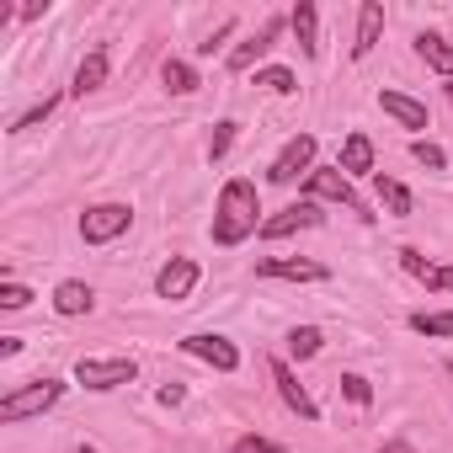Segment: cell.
<instances>
[{
  "instance_id": "cell-1",
  "label": "cell",
  "mask_w": 453,
  "mask_h": 453,
  "mask_svg": "<svg viewBox=\"0 0 453 453\" xmlns=\"http://www.w3.org/2000/svg\"><path fill=\"white\" fill-rule=\"evenodd\" d=\"M262 224H267V213H262V187H257L251 176H230V181L219 187L213 219H208L213 246H219V251H235V246H246L251 235H262Z\"/></svg>"
},
{
  "instance_id": "cell-2",
  "label": "cell",
  "mask_w": 453,
  "mask_h": 453,
  "mask_svg": "<svg viewBox=\"0 0 453 453\" xmlns=\"http://www.w3.org/2000/svg\"><path fill=\"white\" fill-rule=\"evenodd\" d=\"M299 197H310V203H336V208H347V213H357L363 224H373L379 213H368V203L357 197V187H352V176L342 171V165H315L304 181H299Z\"/></svg>"
},
{
  "instance_id": "cell-3",
  "label": "cell",
  "mask_w": 453,
  "mask_h": 453,
  "mask_svg": "<svg viewBox=\"0 0 453 453\" xmlns=\"http://www.w3.org/2000/svg\"><path fill=\"white\" fill-rule=\"evenodd\" d=\"M283 33H288V12L262 17V22H257V33H246L230 54H224V70H230V75H257V70H262V59L283 43Z\"/></svg>"
},
{
  "instance_id": "cell-4",
  "label": "cell",
  "mask_w": 453,
  "mask_h": 453,
  "mask_svg": "<svg viewBox=\"0 0 453 453\" xmlns=\"http://www.w3.org/2000/svg\"><path fill=\"white\" fill-rule=\"evenodd\" d=\"M65 379H54V373H43V379H33V384H17V389H6L0 395V421L6 426H17V421H27V416H43V411H54L59 400H65Z\"/></svg>"
},
{
  "instance_id": "cell-5",
  "label": "cell",
  "mask_w": 453,
  "mask_h": 453,
  "mask_svg": "<svg viewBox=\"0 0 453 453\" xmlns=\"http://www.w3.org/2000/svg\"><path fill=\"white\" fill-rule=\"evenodd\" d=\"M75 230H81L86 246H112V241H123L134 230V203H91Z\"/></svg>"
},
{
  "instance_id": "cell-6",
  "label": "cell",
  "mask_w": 453,
  "mask_h": 453,
  "mask_svg": "<svg viewBox=\"0 0 453 453\" xmlns=\"http://www.w3.org/2000/svg\"><path fill=\"white\" fill-rule=\"evenodd\" d=\"M315 150H320L315 134H294V139L267 160V181H273V187H294V181H304V176L315 171Z\"/></svg>"
},
{
  "instance_id": "cell-7",
  "label": "cell",
  "mask_w": 453,
  "mask_h": 453,
  "mask_svg": "<svg viewBox=\"0 0 453 453\" xmlns=\"http://www.w3.org/2000/svg\"><path fill=\"white\" fill-rule=\"evenodd\" d=\"M134 379H139V363L134 357H81L75 363V384L91 389V395H112V389H123Z\"/></svg>"
},
{
  "instance_id": "cell-8",
  "label": "cell",
  "mask_w": 453,
  "mask_h": 453,
  "mask_svg": "<svg viewBox=\"0 0 453 453\" xmlns=\"http://www.w3.org/2000/svg\"><path fill=\"white\" fill-rule=\"evenodd\" d=\"M176 347H181L187 357L208 363L213 373H235V368H241V347L224 336V331H192V336H181Z\"/></svg>"
},
{
  "instance_id": "cell-9",
  "label": "cell",
  "mask_w": 453,
  "mask_h": 453,
  "mask_svg": "<svg viewBox=\"0 0 453 453\" xmlns=\"http://www.w3.org/2000/svg\"><path fill=\"white\" fill-rule=\"evenodd\" d=\"M267 373H273V384H278V395H283V405H288V411H294L299 421H310V426H315V421H320V405H315V395H310V389L299 384V373H294V363H288L283 352H273V357H267Z\"/></svg>"
},
{
  "instance_id": "cell-10",
  "label": "cell",
  "mask_w": 453,
  "mask_h": 453,
  "mask_svg": "<svg viewBox=\"0 0 453 453\" xmlns=\"http://www.w3.org/2000/svg\"><path fill=\"white\" fill-rule=\"evenodd\" d=\"M257 278H267V283H331V267L315 257H257Z\"/></svg>"
},
{
  "instance_id": "cell-11",
  "label": "cell",
  "mask_w": 453,
  "mask_h": 453,
  "mask_svg": "<svg viewBox=\"0 0 453 453\" xmlns=\"http://www.w3.org/2000/svg\"><path fill=\"white\" fill-rule=\"evenodd\" d=\"M326 224V213H320V203H310V197H299V203H288V208H278V213H267V224H262V241H288V235H304V230H320Z\"/></svg>"
},
{
  "instance_id": "cell-12",
  "label": "cell",
  "mask_w": 453,
  "mask_h": 453,
  "mask_svg": "<svg viewBox=\"0 0 453 453\" xmlns=\"http://www.w3.org/2000/svg\"><path fill=\"white\" fill-rule=\"evenodd\" d=\"M379 112H384L389 123H400L411 139H426V128H432L426 102H416L411 91H395V86H384V91H379Z\"/></svg>"
},
{
  "instance_id": "cell-13",
  "label": "cell",
  "mask_w": 453,
  "mask_h": 453,
  "mask_svg": "<svg viewBox=\"0 0 453 453\" xmlns=\"http://www.w3.org/2000/svg\"><path fill=\"white\" fill-rule=\"evenodd\" d=\"M197 283H203V267H197L192 257H165V267L155 273V299L181 304V299H192Z\"/></svg>"
},
{
  "instance_id": "cell-14",
  "label": "cell",
  "mask_w": 453,
  "mask_h": 453,
  "mask_svg": "<svg viewBox=\"0 0 453 453\" xmlns=\"http://www.w3.org/2000/svg\"><path fill=\"white\" fill-rule=\"evenodd\" d=\"M336 165H342L352 181H357V176H368V181H373V176H379V150H373V139H368L363 128H352V134L342 139V155H336Z\"/></svg>"
},
{
  "instance_id": "cell-15",
  "label": "cell",
  "mask_w": 453,
  "mask_h": 453,
  "mask_svg": "<svg viewBox=\"0 0 453 453\" xmlns=\"http://www.w3.org/2000/svg\"><path fill=\"white\" fill-rule=\"evenodd\" d=\"M54 315L59 320H81V315H91L96 310V288L86 283V278H65V283H54Z\"/></svg>"
},
{
  "instance_id": "cell-16",
  "label": "cell",
  "mask_w": 453,
  "mask_h": 453,
  "mask_svg": "<svg viewBox=\"0 0 453 453\" xmlns=\"http://www.w3.org/2000/svg\"><path fill=\"white\" fill-rule=\"evenodd\" d=\"M288 33H294L304 59H320V6L315 0H299V6L288 12Z\"/></svg>"
},
{
  "instance_id": "cell-17",
  "label": "cell",
  "mask_w": 453,
  "mask_h": 453,
  "mask_svg": "<svg viewBox=\"0 0 453 453\" xmlns=\"http://www.w3.org/2000/svg\"><path fill=\"white\" fill-rule=\"evenodd\" d=\"M373 203H379L389 219H411V213H416V192H411L400 176H389V171L373 176Z\"/></svg>"
},
{
  "instance_id": "cell-18",
  "label": "cell",
  "mask_w": 453,
  "mask_h": 453,
  "mask_svg": "<svg viewBox=\"0 0 453 453\" xmlns=\"http://www.w3.org/2000/svg\"><path fill=\"white\" fill-rule=\"evenodd\" d=\"M416 59H421L432 75L453 81V38H448V33H432V27H421V33H416Z\"/></svg>"
},
{
  "instance_id": "cell-19",
  "label": "cell",
  "mask_w": 453,
  "mask_h": 453,
  "mask_svg": "<svg viewBox=\"0 0 453 453\" xmlns=\"http://www.w3.org/2000/svg\"><path fill=\"white\" fill-rule=\"evenodd\" d=\"M384 38V0H363L357 6V33H352V59H368Z\"/></svg>"
},
{
  "instance_id": "cell-20",
  "label": "cell",
  "mask_w": 453,
  "mask_h": 453,
  "mask_svg": "<svg viewBox=\"0 0 453 453\" xmlns=\"http://www.w3.org/2000/svg\"><path fill=\"white\" fill-rule=\"evenodd\" d=\"M107 75H112V54H107V49H91V54L75 65V75H70V96H91V91H102Z\"/></svg>"
},
{
  "instance_id": "cell-21",
  "label": "cell",
  "mask_w": 453,
  "mask_h": 453,
  "mask_svg": "<svg viewBox=\"0 0 453 453\" xmlns=\"http://www.w3.org/2000/svg\"><path fill=\"white\" fill-rule=\"evenodd\" d=\"M160 86H165V96H197V91H203V75H197L192 59L171 54V59L160 65Z\"/></svg>"
},
{
  "instance_id": "cell-22",
  "label": "cell",
  "mask_w": 453,
  "mask_h": 453,
  "mask_svg": "<svg viewBox=\"0 0 453 453\" xmlns=\"http://www.w3.org/2000/svg\"><path fill=\"white\" fill-rule=\"evenodd\" d=\"M405 326L426 342H448L453 336V310H416V315H405Z\"/></svg>"
},
{
  "instance_id": "cell-23",
  "label": "cell",
  "mask_w": 453,
  "mask_h": 453,
  "mask_svg": "<svg viewBox=\"0 0 453 453\" xmlns=\"http://www.w3.org/2000/svg\"><path fill=\"white\" fill-rule=\"evenodd\" d=\"M320 347H326L320 326H294L288 331V363H310V357H320Z\"/></svg>"
},
{
  "instance_id": "cell-24",
  "label": "cell",
  "mask_w": 453,
  "mask_h": 453,
  "mask_svg": "<svg viewBox=\"0 0 453 453\" xmlns=\"http://www.w3.org/2000/svg\"><path fill=\"white\" fill-rule=\"evenodd\" d=\"M257 86L273 91V96H294V91H299V75H294L288 65H262V70H257Z\"/></svg>"
},
{
  "instance_id": "cell-25",
  "label": "cell",
  "mask_w": 453,
  "mask_h": 453,
  "mask_svg": "<svg viewBox=\"0 0 453 453\" xmlns=\"http://www.w3.org/2000/svg\"><path fill=\"white\" fill-rule=\"evenodd\" d=\"M235 139H241V123H235V118H219V123H213V139H208V160L219 165L224 155L235 150Z\"/></svg>"
},
{
  "instance_id": "cell-26",
  "label": "cell",
  "mask_w": 453,
  "mask_h": 453,
  "mask_svg": "<svg viewBox=\"0 0 453 453\" xmlns=\"http://www.w3.org/2000/svg\"><path fill=\"white\" fill-rule=\"evenodd\" d=\"M235 33H241V22H235V17H224V22H219V27H213V33H208V38L197 43V59H213V54H230V49H224V43H230Z\"/></svg>"
},
{
  "instance_id": "cell-27",
  "label": "cell",
  "mask_w": 453,
  "mask_h": 453,
  "mask_svg": "<svg viewBox=\"0 0 453 453\" xmlns=\"http://www.w3.org/2000/svg\"><path fill=\"white\" fill-rule=\"evenodd\" d=\"M59 102H65L59 91H54V96H43V102H33V107H27V112H22L17 123H12V134H27V128H38V123H49V118L59 112Z\"/></svg>"
},
{
  "instance_id": "cell-28",
  "label": "cell",
  "mask_w": 453,
  "mask_h": 453,
  "mask_svg": "<svg viewBox=\"0 0 453 453\" xmlns=\"http://www.w3.org/2000/svg\"><path fill=\"white\" fill-rule=\"evenodd\" d=\"M411 160L426 165V171H448V150L437 139H411Z\"/></svg>"
},
{
  "instance_id": "cell-29",
  "label": "cell",
  "mask_w": 453,
  "mask_h": 453,
  "mask_svg": "<svg viewBox=\"0 0 453 453\" xmlns=\"http://www.w3.org/2000/svg\"><path fill=\"white\" fill-rule=\"evenodd\" d=\"M33 304V288L27 283H17V278H0V310L6 315H17V310H27Z\"/></svg>"
},
{
  "instance_id": "cell-30",
  "label": "cell",
  "mask_w": 453,
  "mask_h": 453,
  "mask_svg": "<svg viewBox=\"0 0 453 453\" xmlns=\"http://www.w3.org/2000/svg\"><path fill=\"white\" fill-rule=\"evenodd\" d=\"M224 453H283V442L278 437H262V432H241Z\"/></svg>"
},
{
  "instance_id": "cell-31",
  "label": "cell",
  "mask_w": 453,
  "mask_h": 453,
  "mask_svg": "<svg viewBox=\"0 0 453 453\" xmlns=\"http://www.w3.org/2000/svg\"><path fill=\"white\" fill-rule=\"evenodd\" d=\"M395 257H400V267H405V273H411V278H416V283H426V278H432V273H437V262H432V257H421V251H416V246H400V251H395Z\"/></svg>"
},
{
  "instance_id": "cell-32",
  "label": "cell",
  "mask_w": 453,
  "mask_h": 453,
  "mask_svg": "<svg viewBox=\"0 0 453 453\" xmlns=\"http://www.w3.org/2000/svg\"><path fill=\"white\" fill-rule=\"evenodd\" d=\"M342 395H347L352 405H363V411L373 405V384H368L363 373H342Z\"/></svg>"
},
{
  "instance_id": "cell-33",
  "label": "cell",
  "mask_w": 453,
  "mask_h": 453,
  "mask_svg": "<svg viewBox=\"0 0 453 453\" xmlns=\"http://www.w3.org/2000/svg\"><path fill=\"white\" fill-rule=\"evenodd\" d=\"M426 294H453V267H442V262H437V273L426 278Z\"/></svg>"
},
{
  "instance_id": "cell-34",
  "label": "cell",
  "mask_w": 453,
  "mask_h": 453,
  "mask_svg": "<svg viewBox=\"0 0 453 453\" xmlns=\"http://www.w3.org/2000/svg\"><path fill=\"white\" fill-rule=\"evenodd\" d=\"M155 400H160V405H181V400H187V389H181V384H160V395H155Z\"/></svg>"
},
{
  "instance_id": "cell-35",
  "label": "cell",
  "mask_w": 453,
  "mask_h": 453,
  "mask_svg": "<svg viewBox=\"0 0 453 453\" xmlns=\"http://www.w3.org/2000/svg\"><path fill=\"white\" fill-rule=\"evenodd\" d=\"M373 453H416V442H405V437H384Z\"/></svg>"
},
{
  "instance_id": "cell-36",
  "label": "cell",
  "mask_w": 453,
  "mask_h": 453,
  "mask_svg": "<svg viewBox=\"0 0 453 453\" xmlns=\"http://www.w3.org/2000/svg\"><path fill=\"white\" fill-rule=\"evenodd\" d=\"M43 12H49V0H33V6H22V12H17V17H22V22H38V17H43Z\"/></svg>"
},
{
  "instance_id": "cell-37",
  "label": "cell",
  "mask_w": 453,
  "mask_h": 453,
  "mask_svg": "<svg viewBox=\"0 0 453 453\" xmlns=\"http://www.w3.org/2000/svg\"><path fill=\"white\" fill-rule=\"evenodd\" d=\"M22 352V336H0V357H17Z\"/></svg>"
},
{
  "instance_id": "cell-38",
  "label": "cell",
  "mask_w": 453,
  "mask_h": 453,
  "mask_svg": "<svg viewBox=\"0 0 453 453\" xmlns=\"http://www.w3.org/2000/svg\"><path fill=\"white\" fill-rule=\"evenodd\" d=\"M442 96H448V107H453V81H442Z\"/></svg>"
},
{
  "instance_id": "cell-39",
  "label": "cell",
  "mask_w": 453,
  "mask_h": 453,
  "mask_svg": "<svg viewBox=\"0 0 453 453\" xmlns=\"http://www.w3.org/2000/svg\"><path fill=\"white\" fill-rule=\"evenodd\" d=\"M442 373H448V384H453V357H442Z\"/></svg>"
},
{
  "instance_id": "cell-40",
  "label": "cell",
  "mask_w": 453,
  "mask_h": 453,
  "mask_svg": "<svg viewBox=\"0 0 453 453\" xmlns=\"http://www.w3.org/2000/svg\"><path fill=\"white\" fill-rule=\"evenodd\" d=\"M81 453H102V448H96V442H81Z\"/></svg>"
}]
</instances>
